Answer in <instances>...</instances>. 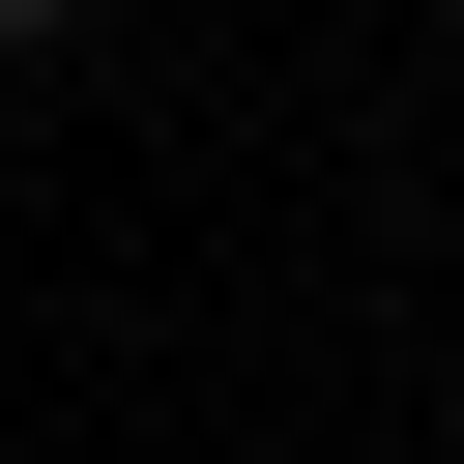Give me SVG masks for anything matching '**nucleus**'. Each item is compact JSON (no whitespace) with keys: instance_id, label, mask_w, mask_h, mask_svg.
Returning <instances> with one entry per match:
<instances>
[{"instance_id":"f257e3e1","label":"nucleus","mask_w":464,"mask_h":464,"mask_svg":"<svg viewBox=\"0 0 464 464\" xmlns=\"http://www.w3.org/2000/svg\"><path fill=\"white\" fill-rule=\"evenodd\" d=\"M58 29H87V0H0V58H58Z\"/></svg>"}]
</instances>
